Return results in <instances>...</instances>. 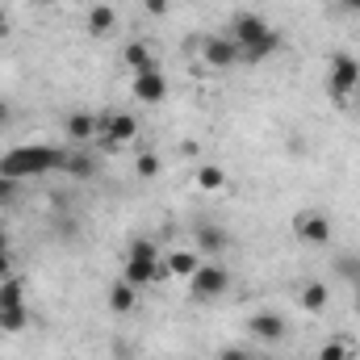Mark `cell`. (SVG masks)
Returning <instances> with one entry per match:
<instances>
[{
	"label": "cell",
	"mask_w": 360,
	"mask_h": 360,
	"mask_svg": "<svg viewBox=\"0 0 360 360\" xmlns=\"http://www.w3.org/2000/svg\"><path fill=\"white\" fill-rule=\"evenodd\" d=\"M96 122H101V147L105 151H113V147H122V143H130L139 134V122L130 113H117V109L96 113Z\"/></svg>",
	"instance_id": "5"
},
{
	"label": "cell",
	"mask_w": 360,
	"mask_h": 360,
	"mask_svg": "<svg viewBox=\"0 0 360 360\" xmlns=\"http://www.w3.org/2000/svg\"><path fill=\"white\" fill-rule=\"evenodd\" d=\"M134 172L143 180H155L160 176V155H155V151H143V155L134 160Z\"/></svg>",
	"instance_id": "23"
},
{
	"label": "cell",
	"mask_w": 360,
	"mask_h": 360,
	"mask_svg": "<svg viewBox=\"0 0 360 360\" xmlns=\"http://www.w3.org/2000/svg\"><path fill=\"white\" fill-rule=\"evenodd\" d=\"M25 327H30V310H25V302L0 310V331H13V335H17V331H25Z\"/></svg>",
	"instance_id": "18"
},
{
	"label": "cell",
	"mask_w": 360,
	"mask_h": 360,
	"mask_svg": "<svg viewBox=\"0 0 360 360\" xmlns=\"http://www.w3.org/2000/svg\"><path fill=\"white\" fill-rule=\"evenodd\" d=\"M0 276H13V252H0Z\"/></svg>",
	"instance_id": "29"
},
{
	"label": "cell",
	"mask_w": 360,
	"mask_h": 360,
	"mask_svg": "<svg viewBox=\"0 0 360 360\" xmlns=\"http://www.w3.org/2000/svg\"><path fill=\"white\" fill-rule=\"evenodd\" d=\"M143 8H147L151 17H168V0H143Z\"/></svg>",
	"instance_id": "28"
},
{
	"label": "cell",
	"mask_w": 360,
	"mask_h": 360,
	"mask_svg": "<svg viewBox=\"0 0 360 360\" xmlns=\"http://www.w3.org/2000/svg\"><path fill=\"white\" fill-rule=\"evenodd\" d=\"M126 63H130L134 72H147V68H155V55L147 51V42H130V46H126Z\"/></svg>",
	"instance_id": "21"
},
{
	"label": "cell",
	"mask_w": 360,
	"mask_h": 360,
	"mask_svg": "<svg viewBox=\"0 0 360 360\" xmlns=\"http://www.w3.org/2000/svg\"><path fill=\"white\" fill-rule=\"evenodd\" d=\"M0 252H13V248H8V231H4V226H0Z\"/></svg>",
	"instance_id": "30"
},
{
	"label": "cell",
	"mask_w": 360,
	"mask_h": 360,
	"mask_svg": "<svg viewBox=\"0 0 360 360\" xmlns=\"http://www.w3.org/2000/svg\"><path fill=\"white\" fill-rule=\"evenodd\" d=\"M63 172H72L76 180H92V176H96V160L89 155V143H84V147H76V151H68Z\"/></svg>",
	"instance_id": "13"
},
{
	"label": "cell",
	"mask_w": 360,
	"mask_h": 360,
	"mask_svg": "<svg viewBox=\"0 0 360 360\" xmlns=\"http://www.w3.org/2000/svg\"><path fill=\"white\" fill-rule=\"evenodd\" d=\"M164 269L172 272V276H180V281H188L193 272L201 269V260H197V252H188V248H176L172 256H168V264Z\"/></svg>",
	"instance_id": "15"
},
{
	"label": "cell",
	"mask_w": 360,
	"mask_h": 360,
	"mask_svg": "<svg viewBox=\"0 0 360 360\" xmlns=\"http://www.w3.org/2000/svg\"><path fill=\"white\" fill-rule=\"evenodd\" d=\"M226 184V172L218 168V164H205V168H197V188L201 193H218Z\"/></svg>",
	"instance_id": "20"
},
{
	"label": "cell",
	"mask_w": 360,
	"mask_h": 360,
	"mask_svg": "<svg viewBox=\"0 0 360 360\" xmlns=\"http://www.w3.org/2000/svg\"><path fill=\"white\" fill-rule=\"evenodd\" d=\"M248 335L260 340V344H281V340L289 335V323H285L276 310H256V314L248 319Z\"/></svg>",
	"instance_id": "7"
},
{
	"label": "cell",
	"mask_w": 360,
	"mask_h": 360,
	"mask_svg": "<svg viewBox=\"0 0 360 360\" xmlns=\"http://www.w3.org/2000/svg\"><path fill=\"white\" fill-rule=\"evenodd\" d=\"M335 272H344V276L360 289V260L356 256H340V260H335Z\"/></svg>",
	"instance_id": "25"
},
{
	"label": "cell",
	"mask_w": 360,
	"mask_h": 360,
	"mask_svg": "<svg viewBox=\"0 0 360 360\" xmlns=\"http://www.w3.org/2000/svg\"><path fill=\"white\" fill-rule=\"evenodd\" d=\"M126 256H130V260H160V248H155L151 239H134Z\"/></svg>",
	"instance_id": "24"
},
{
	"label": "cell",
	"mask_w": 360,
	"mask_h": 360,
	"mask_svg": "<svg viewBox=\"0 0 360 360\" xmlns=\"http://www.w3.org/2000/svg\"><path fill=\"white\" fill-rule=\"evenodd\" d=\"M0 226H4V222H0Z\"/></svg>",
	"instance_id": "34"
},
{
	"label": "cell",
	"mask_w": 360,
	"mask_h": 360,
	"mask_svg": "<svg viewBox=\"0 0 360 360\" xmlns=\"http://www.w3.org/2000/svg\"><path fill=\"white\" fill-rule=\"evenodd\" d=\"M68 164V147H46V143H25L0 155V176L8 180H34L46 172H63Z\"/></svg>",
	"instance_id": "2"
},
{
	"label": "cell",
	"mask_w": 360,
	"mask_h": 360,
	"mask_svg": "<svg viewBox=\"0 0 360 360\" xmlns=\"http://www.w3.org/2000/svg\"><path fill=\"white\" fill-rule=\"evenodd\" d=\"M4 122H8V105L0 101V126H4Z\"/></svg>",
	"instance_id": "32"
},
{
	"label": "cell",
	"mask_w": 360,
	"mask_h": 360,
	"mask_svg": "<svg viewBox=\"0 0 360 360\" xmlns=\"http://www.w3.org/2000/svg\"><path fill=\"white\" fill-rule=\"evenodd\" d=\"M188 289H193L197 302H214V297H222L231 289V272L222 269V264H201L188 276Z\"/></svg>",
	"instance_id": "4"
},
{
	"label": "cell",
	"mask_w": 360,
	"mask_h": 360,
	"mask_svg": "<svg viewBox=\"0 0 360 360\" xmlns=\"http://www.w3.org/2000/svg\"><path fill=\"white\" fill-rule=\"evenodd\" d=\"M327 297H331V293H327V285H323V281H306V285H302V293H297L302 310H310V314H319V310L327 306Z\"/></svg>",
	"instance_id": "16"
},
{
	"label": "cell",
	"mask_w": 360,
	"mask_h": 360,
	"mask_svg": "<svg viewBox=\"0 0 360 360\" xmlns=\"http://www.w3.org/2000/svg\"><path fill=\"white\" fill-rule=\"evenodd\" d=\"M201 59H205L210 68H235V63H239V46H235L231 38H205V42H201Z\"/></svg>",
	"instance_id": "9"
},
{
	"label": "cell",
	"mask_w": 360,
	"mask_h": 360,
	"mask_svg": "<svg viewBox=\"0 0 360 360\" xmlns=\"http://www.w3.org/2000/svg\"><path fill=\"white\" fill-rule=\"evenodd\" d=\"M193 239H197V252H205V256H218V252L231 248V235L222 226H214V222H197L193 226Z\"/></svg>",
	"instance_id": "10"
},
{
	"label": "cell",
	"mask_w": 360,
	"mask_h": 360,
	"mask_svg": "<svg viewBox=\"0 0 360 360\" xmlns=\"http://www.w3.org/2000/svg\"><path fill=\"white\" fill-rule=\"evenodd\" d=\"M25 302V285L17 276H0V310L4 306H21Z\"/></svg>",
	"instance_id": "19"
},
{
	"label": "cell",
	"mask_w": 360,
	"mask_h": 360,
	"mask_svg": "<svg viewBox=\"0 0 360 360\" xmlns=\"http://www.w3.org/2000/svg\"><path fill=\"white\" fill-rule=\"evenodd\" d=\"M134 96L147 101V105H160L168 96V80L160 68H147V72H134Z\"/></svg>",
	"instance_id": "8"
},
{
	"label": "cell",
	"mask_w": 360,
	"mask_h": 360,
	"mask_svg": "<svg viewBox=\"0 0 360 360\" xmlns=\"http://www.w3.org/2000/svg\"><path fill=\"white\" fill-rule=\"evenodd\" d=\"M231 42L239 46V63H264V59H272L285 46V38L272 30L260 13H235Z\"/></svg>",
	"instance_id": "1"
},
{
	"label": "cell",
	"mask_w": 360,
	"mask_h": 360,
	"mask_svg": "<svg viewBox=\"0 0 360 360\" xmlns=\"http://www.w3.org/2000/svg\"><path fill=\"white\" fill-rule=\"evenodd\" d=\"M344 8H348V13H360V0H344Z\"/></svg>",
	"instance_id": "31"
},
{
	"label": "cell",
	"mask_w": 360,
	"mask_h": 360,
	"mask_svg": "<svg viewBox=\"0 0 360 360\" xmlns=\"http://www.w3.org/2000/svg\"><path fill=\"white\" fill-rule=\"evenodd\" d=\"M34 4H59V0H34Z\"/></svg>",
	"instance_id": "33"
},
{
	"label": "cell",
	"mask_w": 360,
	"mask_h": 360,
	"mask_svg": "<svg viewBox=\"0 0 360 360\" xmlns=\"http://www.w3.org/2000/svg\"><path fill=\"white\" fill-rule=\"evenodd\" d=\"M21 197V180H8V176H0V205H13Z\"/></svg>",
	"instance_id": "26"
},
{
	"label": "cell",
	"mask_w": 360,
	"mask_h": 360,
	"mask_svg": "<svg viewBox=\"0 0 360 360\" xmlns=\"http://www.w3.org/2000/svg\"><path fill=\"white\" fill-rule=\"evenodd\" d=\"M164 272L168 269H160V260H130V256H126V272H122V276H126L134 289H143V285H155Z\"/></svg>",
	"instance_id": "11"
},
{
	"label": "cell",
	"mask_w": 360,
	"mask_h": 360,
	"mask_svg": "<svg viewBox=\"0 0 360 360\" xmlns=\"http://www.w3.org/2000/svg\"><path fill=\"white\" fill-rule=\"evenodd\" d=\"M134 293H139V289H134L126 276H117V281L109 285L105 302H109V310H113V314H130V310H134Z\"/></svg>",
	"instance_id": "12"
},
{
	"label": "cell",
	"mask_w": 360,
	"mask_h": 360,
	"mask_svg": "<svg viewBox=\"0 0 360 360\" xmlns=\"http://www.w3.org/2000/svg\"><path fill=\"white\" fill-rule=\"evenodd\" d=\"M96 130H101L96 113H72V117H68V139H72V143H80V147L89 143Z\"/></svg>",
	"instance_id": "14"
},
{
	"label": "cell",
	"mask_w": 360,
	"mask_h": 360,
	"mask_svg": "<svg viewBox=\"0 0 360 360\" xmlns=\"http://www.w3.org/2000/svg\"><path fill=\"white\" fill-rule=\"evenodd\" d=\"M218 360H252V352H248V348H239V344H226V348L218 352Z\"/></svg>",
	"instance_id": "27"
},
{
	"label": "cell",
	"mask_w": 360,
	"mask_h": 360,
	"mask_svg": "<svg viewBox=\"0 0 360 360\" xmlns=\"http://www.w3.org/2000/svg\"><path fill=\"white\" fill-rule=\"evenodd\" d=\"M356 352H352V340H327L323 344V352H319V360H352Z\"/></svg>",
	"instance_id": "22"
},
{
	"label": "cell",
	"mask_w": 360,
	"mask_h": 360,
	"mask_svg": "<svg viewBox=\"0 0 360 360\" xmlns=\"http://www.w3.org/2000/svg\"><path fill=\"white\" fill-rule=\"evenodd\" d=\"M293 235H297L302 243L323 248V243H331V218H327L323 210H297V214H293Z\"/></svg>",
	"instance_id": "6"
},
{
	"label": "cell",
	"mask_w": 360,
	"mask_h": 360,
	"mask_svg": "<svg viewBox=\"0 0 360 360\" xmlns=\"http://www.w3.org/2000/svg\"><path fill=\"white\" fill-rule=\"evenodd\" d=\"M356 89H360V59H352V55H331V68H327V92L344 105Z\"/></svg>",
	"instance_id": "3"
},
{
	"label": "cell",
	"mask_w": 360,
	"mask_h": 360,
	"mask_svg": "<svg viewBox=\"0 0 360 360\" xmlns=\"http://www.w3.org/2000/svg\"><path fill=\"white\" fill-rule=\"evenodd\" d=\"M113 25H117V13L109 8V4H92L89 8V30L101 38V34H113Z\"/></svg>",
	"instance_id": "17"
}]
</instances>
